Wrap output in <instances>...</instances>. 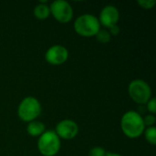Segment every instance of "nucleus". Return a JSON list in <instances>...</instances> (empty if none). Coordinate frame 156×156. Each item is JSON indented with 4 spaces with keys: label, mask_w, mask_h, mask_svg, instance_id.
I'll return each instance as SVG.
<instances>
[{
    "label": "nucleus",
    "mask_w": 156,
    "mask_h": 156,
    "mask_svg": "<svg viewBox=\"0 0 156 156\" xmlns=\"http://www.w3.org/2000/svg\"><path fill=\"white\" fill-rule=\"evenodd\" d=\"M55 133L59 139L72 140L79 133V126L74 121L63 120L57 124Z\"/></svg>",
    "instance_id": "6e6552de"
},
{
    "label": "nucleus",
    "mask_w": 156,
    "mask_h": 156,
    "mask_svg": "<svg viewBox=\"0 0 156 156\" xmlns=\"http://www.w3.org/2000/svg\"><path fill=\"white\" fill-rule=\"evenodd\" d=\"M107 152L102 147H93L89 152V156H106Z\"/></svg>",
    "instance_id": "2eb2a0df"
},
{
    "label": "nucleus",
    "mask_w": 156,
    "mask_h": 156,
    "mask_svg": "<svg viewBox=\"0 0 156 156\" xmlns=\"http://www.w3.org/2000/svg\"><path fill=\"white\" fill-rule=\"evenodd\" d=\"M41 113V105L38 100L34 97H27L18 105V117L26 122L35 121Z\"/></svg>",
    "instance_id": "20e7f679"
},
{
    "label": "nucleus",
    "mask_w": 156,
    "mask_h": 156,
    "mask_svg": "<svg viewBox=\"0 0 156 156\" xmlns=\"http://www.w3.org/2000/svg\"><path fill=\"white\" fill-rule=\"evenodd\" d=\"M49 9L50 14L59 23H69L73 17V9L70 4H69V2L65 0L54 1L53 3H51Z\"/></svg>",
    "instance_id": "423d86ee"
},
{
    "label": "nucleus",
    "mask_w": 156,
    "mask_h": 156,
    "mask_svg": "<svg viewBox=\"0 0 156 156\" xmlns=\"http://www.w3.org/2000/svg\"><path fill=\"white\" fill-rule=\"evenodd\" d=\"M120 18V13L117 7L114 5H106L102 8L100 14L99 22L101 25L110 28L115 25H117Z\"/></svg>",
    "instance_id": "1a4fd4ad"
},
{
    "label": "nucleus",
    "mask_w": 156,
    "mask_h": 156,
    "mask_svg": "<svg viewBox=\"0 0 156 156\" xmlns=\"http://www.w3.org/2000/svg\"><path fill=\"white\" fill-rule=\"evenodd\" d=\"M106 156H122L119 154H116V153H107Z\"/></svg>",
    "instance_id": "6ab92c4d"
},
{
    "label": "nucleus",
    "mask_w": 156,
    "mask_h": 156,
    "mask_svg": "<svg viewBox=\"0 0 156 156\" xmlns=\"http://www.w3.org/2000/svg\"><path fill=\"white\" fill-rule=\"evenodd\" d=\"M68 58L69 51L65 47L61 45H54L50 47L45 54L46 61L54 66L63 64L67 61Z\"/></svg>",
    "instance_id": "0eeeda50"
},
{
    "label": "nucleus",
    "mask_w": 156,
    "mask_h": 156,
    "mask_svg": "<svg viewBox=\"0 0 156 156\" xmlns=\"http://www.w3.org/2000/svg\"><path fill=\"white\" fill-rule=\"evenodd\" d=\"M138 5L144 9H152L156 4L155 0H138Z\"/></svg>",
    "instance_id": "4468645a"
},
{
    "label": "nucleus",
    "mask_w": 156,
    "mask_h": 156,
    "mask_svg": "<svg viewBox=\"0 0 156 156\" xmlns=\"http://www.w3.org/2000/svg\"><path fill=\"white\" fill-rule=\"evenodd\" d=\"M143 120H144V125H145V126H148V127H152V126H154V124L155 123V122H156L155 116H154V115H153V114H150V115L145 116L144 118H143Z\"/></svg>",
    "instance_id": "dca6fc26"
},
{
    "label": "nucleus",
    "mask_w": 156,
    "mask_h": 156,
    "mask_svg": "<svg viewBox=\"0 0 156 156\" xmlns=\"http://www.w3.org/2000/svg\"><path fill=\"white\" fill-rule=\"evenodd\" d=\"M45 131H46V128H45L44 123L38 121H33V122H28L27 127V133L33 137L40 136L41 134L45 133Z\"/></svg>",
    "instance_id": "9d476101"
},
{
    "label": "nucleus",
    "mask_w": 156,
    "mask_h": 156,
    "mask_svg": "<svg viewBox=\"0 0 156 156\" xmlns=\"http://www.w3.org/2000/svg\"><path fill=\"white\" fill-rule=\"evenodd\" d=\"M74 29L80 36L90 37L96 36L101 29V24L94 15L84 14L80 16L74 22Z\"/></svg>",
    "instance_id": "f03ea898"
},
{
    "label": "nucleus",
    "mask_w": 156,
    "mask_h": 156,
    "mask_svg": "<svg viewBox=\"0 0 156 156\" xmlns=\"http://www.w3.org/2000/svg\"><path fill=\"white\" fill-rule=\"evenodd\" d=\"M37 149L43 156H55L60 149V139L54 131H45L39 136Z\"/></svg>",
    "instance_id": "7ed1b4c3"
},
{
    "label": "nucleus",
    "mask_w": 156,
    "mask_h": 156,
    "mask_svg": "<svg viewBox=\"0 0 156 156\" xmlns=\"http://www.w3.org/2000/svg\"><path fill=\"white\" fill-rule=\"evenodd\" d=\"M121 128L127 137L135 139L144 133L145 125L140 113L134 111H129L125 112L121 119Z\"/></svg>",
    "instance_id": "f257e3e1"
},
{
    "label": "nucleus",
    "mask_w": 156,
    "mask_h": 156,
    "mask_svg": "<svg viewBox=\"0 0 156 156\" xmlns=\"http://www.w3.org/2000/svg\"><path fill=\"white\" fill-rule=\"evenodd\" d=\"M50 15L49 6L45 4V2H41L34 7V16L40 20L46 19Z\"/></svg>",
    "instance_id": "9b49d317"
},
{
    "label": "nucleus",
    "mask_w": 156,
    "mask_h": 156,
    "mask_svg": "<svg viewBox=\"0 0 156 156\" xmlns=\"http://www.w3.org/2000/svg\"><path fill=\"white\" fill-rule=\"evenodd\" d=\"M109 29H110V30H109V33L111 34V36H112H112H117V35L120 33V27H118V25H115V26L110 27Z\"/></svg>",
    "instance_id": "a211bd4d"
},
{
    "label": "nucleus",
    "mask_w": 156,
    "mask_h": 156,
    "mask_svg": "<svg viewBox=\"0 0 156 156\" xmlns=\"http://www.w3.org/2000/svg\"><path fill=\"white\" fill-rule=\"evenodd\" d=\"M95 37H96L97 40L100 43H101V44H107V43H109L111 41V38H112L111 34L106 29H100L98 31V33L96 34Z\"/></svg>",
    "instance_id": "ddd939ff"
},
{
    "label": "nucleus",
    "mask_w": 156,
    "mask_h": 156,
    "mask_svg": "<svg viewBox=\"0 0 156 156\" xmlns=\"http://www.w3.org/2000/svg\"><path fill=\"white\" fill-rule=\"evenodd\" d=\"M144 136L146 141L152 144V145H155L156 144V128L154 126L152 127H148L146 130H144Z\"/></svg>",
    "instance_id": "f8f14e48"
},
{
    "label": "nucleus",
    "mask_w": 156,
    "mask_h": 156,
    "mask_svg": "<svg viewBox=\"0 0 156 156\" xmlns=\"http://www.w3.org/2000/svg\"><path fill=\"white\" fill-rule=\"evenodd\" d=\"M147 104V110L149 112H151L153 115L156 113V100L155 98H152L149 100V101L146 103Z\"/></svg>",
    "instance_id": "f3484780"
},
{
    "label": "nucleus",
    "mask_w": 156,
    "mask_h": 156,
    "mask_svg": "<svg viewBox=\"0 0 156 156\" xmlns=\"http://www.w3.org/2000/svg\"><path fill=\"white\" fill-rule=\"evenodd\" d=\"M132 100L138 104H146L152 97V90L147 82L143 80H133L128 87Z\"/></svg>",
    "instance_id": "39448f33"
}]
</instances>
